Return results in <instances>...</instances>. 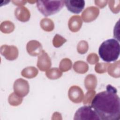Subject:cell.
I'll return each mask as SVG.
<instances>
[{
    "label": "cell",
    "mask_w": 120,
    "mask_h": 120,
    "mask_svg": "<svg viewBox=\"0 0 120 120\" xmlns=\"http://www.w3.org/2000/svg\"><path fill=\"white\" fill-rule=\"evenodd\" d=\"M117 89L110 84L106 90L97 94L91 106L100 120H118L120 119V99Z\"/></svg>",
    "instance_id": "obj_1"
},
{
    "label": "cell",
    "mask_w": 120,
    "mask_h": 120,
    "mask_svg": "<svg viewBox=\"0 0 120 120\" xmlns=\"http://www.w3.org/2000/svg\"><path fill=\"white\" fill-rule=\"evenodd\" d=\"M120 52L119 42L113 38L104 41L98 49V54L101 59L107 62L116 60L120 55Z\"/></svg>",
    "instance_id": "obj_2"
},
{
    "label": "cell",
    "mask_w": 120,
    "mask_h": 120,
    "mask_svg": "<svg viewBox=\"0 0 120 120\" xmlns=\"http://www.w3.org/2000/svg\"><path fill=\"white\" fill-rule=\"evenodd\" d=\"M37 7L44 16H48L58 12L64 5V0H38Z\"/></svg>",
    "instance_id": "obj_3"
},
{
    "label": "cell",
    "mask_w": 120,
    "mask_h": 120,
    "mask_svg": "<svg viewBox=\"0 0 120 120\" xmlns=\"http://www.w3.org/2000/svg\"><path fill=\"white\" fill-rule=\"evenodd\" d=\"M74 120H100L94 110L90 105L80 107L75 112Z\"/></svg>",
    "instance_id": "obj_4"
},
{
    "label": "cell",
    "mask_w": 120,
    "mask_h": 120,
    "mask_svg": "<svg viewBox=\"0 0 120 120\" xmlns=\"http://www.w3.org/2000/svg\"><path fill=\"white\" fill-rule=\"evenodd\" d=\"M13 88L14 92L21 97L26 96L30 90V86L27 81L21 78L16 79L14 82Z\"/></svg>",
    "instance_id": "obj_5"
},
{
    "label": "cell",
    "mask_w": 120,
    "mask_h": 120,
    "mask_svg": "<svg viewBox=\"0 0 120 120\" xmlns=\"http://www.w3.org/2000/svg\"><path fill=\"white\" fill-rule=\"evenodd\" d=\"M0 52L7 60H13L17 58L18 56V50L14 45H2L0 48Z\"/></svg>",
    "instance_id": "obj_6"
},
{
    "label": "cell",
    "mask_w": 120,
    "mask_h": 120,
    "mask_svg": "<svg viewBox=\"0 0 120 120\" xmlns=\"http://www.w3.org/2000/svg\"><path fill=\"white\" fill-rule=\"evenodd\" d=\"M69 99L75 103H80L82 102L84 98V93L82 89L78 86H71L68 92Z\"/></svg>",
    "instance_id": "obj_7"
},
{
    "label": "cell",
    "mask_w": 120,
    "mask_h": 120,
    "mask_svg": "<svg viewBox=\"0 0 120 120\" xmlns=\"http://www.w3.org/2000/svg\"><path fill=\"white\" fill-rule=\"evenodd\" d=\"M52 65L51 60L48 54L44 50H42L39 54L37 61V66L42 71L49 69Z\"/></svg>",
    "instance_id": "obj_8"
},
{
    "label": "cell",
    "mask_w": 120,
    "mask_h": 120,
    "mask_svg": "<svg viewBox=\"0 0 120 120\" xmlns=\"http://www.w3.org/2000/svg\"><path fill=\"white\" fill-rule=\"evenodd\" d=\"M64 4L70 12L75 14H78L84 8L85 1L83 0H64Z\"/></svg>",
    "instance_id": "obj_9"
},
{
    "label": "cell",
    "mask_w": 120,
    "mask_h": 120,
    "mask_svg": "<svg viewBox=\"0 0 120 120\" xmlns=\"http://www.w3.org/2000/svg\"><path fill=\"white\" fill-rule=\"evenodd\" d=\"M99 14V9L94 6L87 7L82 13V19L85 22H89L95 20Z\"/></svg>",
    "instance_id": "obj_10"
},
{
    "label": "cell",
    "mask_w": 120,
    "mask_h": 120,
    "mask_svg": "<svg viewBox=\"0 0 120 120\" xmlns=\"http://www.w3.org/2000/svg\"><path fill=\"white\" fill-rule=\"evenodd\" d=\"M28 53L33 56L39 55L42 51V45L38 41L32 40L29 41L26 45Z\"/></svg>",
    "instance_id": "obj_11"
},
{
    "label": "cell",
    "mask_w": 120,
    "mask_h": 120,
    "mask_svg": "<svg viewBox=\"0 0 120 120\" xmlns=\"http://www.w3.org/2000/svg\"><path fill=\"white\" fill-rule=\"evenodd\" d=\"M15 15L18 20L22 22L28 21L30 17L29 10L24 6L17 7L15 10Z\"/></svg>",
    "instance_id": "obj_12"
},
{
    "label": "cell",
    "mask_w": 120,
    "mask_h": 120,
    "mask_svg": "<svg viewBox=\"0 0 120 120\" xmlns=\"http://www.w3.org/2000/svg\"><path fill=\"white\" fill-rule=\"evenodd\" d=\"M82 21L79 15H73L70 18L68 22L69 29L72 32H77L81 29Z\"/></svg>",
    "instance_id": "obj_13"
},
{
    "label": "cell",
    "mask_w": 120,
    "mask_h": 120,
    "mask_svg": "<svg viewBox=\"0 0 120 120\" xmlns=\"http://www.w3.org/2000/svg\"><path fill=\"white\" fill-rule=\"evenodd\" d=\"M97 84L96 76L93 74L88 75L84 79V85L86 89L88 90H94Z\"/></svg>",
    "instance_id": "obj_14"
},
{
    "label": "cell",
    "mask_w": 120,
    "mask_h": 120,
    "mask_svg": "<svg viewBox=\"0 0 120 120\" xmlns=\"http://www.w3.org/2000/svg\"><path fill=\"white\" fill-rule=\"evenodd\" d=\"M108 74L113 77H120V61L118 60L113 63H110L107 68Z\"/></svg>",
    "instance_id": "obj_15"
},
{
    "label": "cell",
    "mask_w": 120,
    "mask_h": 120,
    "mask_svg": "<svg viewBox=\"0 0 120 120\" xmlns=\"http://www.w3.org/2000/svg\"><path fill=\"white\" fill-rule=\"evenodd\" d=\"M74 70L77 73L84 74L89 69V66L85 62L79 60L75 62L73 65Z\"/></svg>",
    "instance_id": "obj_16"
},
{
    "label": "cell",
    "mask_w": 120,
    "mask_h": 120,
    "mask_svg": "<svg viewBox=\"0 0 120 120\" xmlns=\"http://www.w3.org/2000/svg\"><path fill=\"white\" fill-rule=\"evenodd\" d=\"M38 70L35 67L32 66L26 67L21 72L22 75L27 78H34L38 75Z\"/></svg>",
    "instance_id": "obj_17"
},
{
    "label": "cell",
    "mask_w": 120,
    "mask_h": 120,
    "mask_svg": "<svg viewBox=\"0 0 120 120\" xmlns=\"http://www.w3.org/2000/svg\"><path fill=\"white\" fill-rule=\"evenodd\" d=\"M41 28L45 31L50 32L54 29V24L53 22L47 18H43L40 22Z\"/></svg>",
    "instance_id": "obj_18"
},
{
    "label": "cell",
    "mask_w": 120,
    "mask_h": 120,
    "mask_svg": "<svg viewBox=\"0 0 120 120\" xmlns=\"http://www.w3.org/2000/svg\"><path fill=\"white\" fill-rule=\"evenodd\" d=\"M45 75L49 79L55 80L60 77L62 75V72L58 68H53L47 70Z\"/></svg>",
    "instance_id": "obj_19"
},
{
    "label": "cell",
    "mask_w": 120,
    "mask_h": 120,
    "mask_svg": "<svg viewBox=\"0 0 120 120\" xmlns=\"http://www.w3.org/2000/svg\"><path fill=\"white\" fill-rule=\"evenodd\" d=\"M14 24L10 21L2 22L0 25V30L4 33H10L15 30Z\"/></svg>",
    "instance_id": "obj_20"
},
{
    "label": "cell",
    "mask_w": 120,
    "mask_h": 120,
    "mask_svg": "<svg viewBox=\"0 0 120 120\" xmlns=\"http://www.w3.org/2000/svg\"><path fill=\"white\" fill-rule=\"evenodd\" d=\"M22 97L19 96L15 92L10 94L8 98L9 104L12 106L19 105L22 103Z\"/></svg>",
    "instance_id": "obj_21"
},
{
    "label": "cell",
    "mask_w": 120,
    "mask_h": 120,
    "mask_svg": "<svg viewBox=\"0 0 120 120\" xmlns=\"http://www.w3.org/2000/svg\"><path fill=\"white\" fill-rule=\"evenodd\" d=\"M72 66V61L68 58H64L60 62L59 65L60 69L62 72H67L69 70Z\"/></svg>",
    "instance_id": "obj_22"
},
{
    "label": "cell",
    "mask_w": 120,
    "mask_h": 120,
    "mask_svg": "<svg viewBox=\"0 0 120 120\" xmlns=\"http://www.w3.org/2000/svg\"><path fill=\"white\" fill-rule=\"evenodd\" d=\"M96 91L93 90H89L87 92L83 99V103L85 105H90L95 96Z\"/></svg>",
    "instance_id": "obj_23"
},
{
    "label": "cell",
    "mask_w": 120,
    "mask_h": 120,
    "mask_svg": "<svg viewBox=\"0 0 120 120\" xmlns=\"http://www.w3.org/2000/svg\"><path fill=\"white\" fill-rule=\"evenodd\" d=\"M66 41V39L64 38L61 36L57 34L54 36L53 38L52 44L54 47L58 48L61 46Z\"/></svg>",
    "instance_id": "obj_24"
},
{
    "label": "cell",
    "mask_w": 120,
    "mask_h": 120,
    "mask_svg": "<svg viewBox=\"0 0 120 120\" xmlns=\"http://www.w3.org/2000/svg\"><path fill=\"white\" fill-rule=\"evenodd\" d=\"M89 48L88 43L85 40H82L80 41L77 46V50L78 53L80 54L85 53Z\"/></svg>",
    "instance_id": "obj_25"
},
{
    "label": "cell",
    "mask_w": 120,
    "mask_h": 120,
    "mask_svg": "<svg viewBox=\"0 0 120 120\" xmlns=\"http://www.w3.org/2000/svg\"><path fill=\"white\" fill-rule=\"evenodd\" d=\"M109 7L112 12L118 13L120 11V1L119 0H109L107 1Z\"/></svg>",
    "instance_id": "obj_26"
},
{
    "label": "cell",
    "mask_w": 120,
    "mask_h": 120,
    "mask_svg": "<svg viewBox=\"0 0 120 120\" xmlns=\"http://www.w3.org/2000/svg\"><path fill=\"white\" fill-rule=\"evenodd\" d=\"M110 63H97L95 67V70L97 73L102 74L105 73L107 71L108 66Z\"/></svg>",
    "instance_id": "obj_27"
},
{
    "label": "cell",
    "mask_w": 120,
    "mask_h": 120,
    "mask_svg": "<svg viewBox=\"0 0 120 120\" xmlns=\"http://www.w3.org/2000/svg\"><path fill=\"white\" fill-rule=\"evenodd\" d=\"M87 60L90 64H94L98 62L99 58L96 53H91L88 55Z\"/></svg>",
    "instance_id": "obj_28"
},
{
    "label": "cell",
    "mask_w": 120,
    "mask_h": 120,
    "mask_svg": "<svg viewBox=\"0 0 120 120\" xmlns=\"http://www.w3.org/2000/svg\"><path fill=\"white\" fill-rule=\"evenodd\" d=\"M107 0H95V4L99 7L100 8H102L105 7L107 3Z\"/></svg>",
    "instance_id": "obj_29"
},
{
    "label": "cell",
    "mask_w": 120,
    "mask_h": 120,
    "mask_svg": "<svg viewBox=\"0 0 120 120\" xmlns=\"http://www.w3.org/2000/svg\"><path fill=\"white\" fill-rule=\"evenodd\" d=\"M12 2L14 3V5L22 6V5H25L27 1L25 0H12Z\"/></svg>",
    "instance_id": "obj_30"
},
{
    "label": "cell",
    "mask_w": 120,
    "mask_h": 120,
    "mask_svg": "<svg viewBox=\"0 0 120 120\" xmlns=\"http://www.w3.org/2000/svg\"><path fill=\"white\" fill-rule=\"evenodd\" d=\"M37 1H28L27 2H28L29 3H31V4H33V3H35V2H37Z\"/></svg>",
    "instance_id": "obj_31"
}]
</instances>
